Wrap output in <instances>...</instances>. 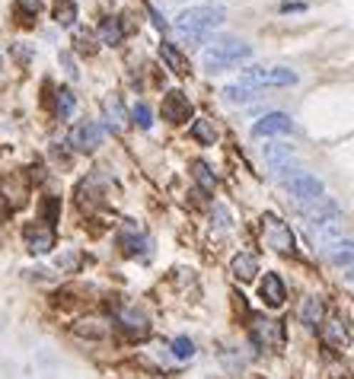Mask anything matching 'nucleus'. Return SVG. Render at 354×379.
<instances>
[{"label":"nucleus","instance_id":"obj_1","mask_svg":"<svg viewBox=\"0 0 354 379\" xmlns=\"http://www.w3.org/2000/svg\"><path fill=\"white\" fill-rule=\"evenodd\" d=\"M223 19H227V10H223L221 4H201V6H188L186 13H179L176 29H179L192 45H198L208 39V32L214 29V26L223 23Z\"/></svg>","mask_w":354,"mask_h":379},{"label":"nucleus","instance_id":"obj_2","mask_svg":"<svg viewBox=\"0 0 354 379\" xmlns=\"http://www.w3.org/2000/svg\"><path fill=\"white\" fill-rule=\"evenodd\" d=\"M246 58H253V48L243 42V39H214V45L204 48L201 64L208 67L211 74H217V71L240 67Z\"/></svg>","mask_w":354,"mask_h":379},{"label":"nucleus","instance_id":"obj_3","mask_svg":"<svg viewBox=\"0 0 354 379\" xmlns=\"http://www.w3.org/2000/svg\"><path fill=\"white\" fill-rule=\"evenodd\" d=\"M258 236H262V243L268 246V249H275L278 255H294V233H290V226L284 223L278 213H262L258 217Z\"/></svg>","mask_w":354,"mask_h":379},{"label":"nucleus","instance_id":"obj_4","mask_svg":"<svg viewBox=\"0 0 354 379\" xmlns=\"http://www.w3.org/2000/svg\"><path fill=\"white\" fill-rule=\"evenodd\" d=\"M249 335L258 348L268 350H281L284 348V322L281 319H268V315H256L249 322Z\"/></svg>","mask_w":354,"mask_h":379},{"label":"nucleus","instance_id":"obj_5","mask_svg":"<svg viewBox=\"0 0 354 379\" xmlns=\"http://www.w3.org/2000/svg\"><path fill=\"white\" fill-rule=\"evenodd\" d=\"M297 74L290 67H246L243 86H294Z\"/></svg>","mask_w":354,"mask_h":379},{"label":"nucleus","instance_id":"obj_6","mask_svg":"<svg viewBox=\"0 0 354 379\" xmlns=\"http://www.w3.org/2000/svg\"><path fill=\"white\" fill-rule=\"evenodd\" d=\"M288 191H290V198H294L300 208H306V204H313V201H319V198L325 195L323 182H319L313 172H294V176L288 178Z\"/></svg>","mask_w":354,"mask_h":379},{"label":"nucleus","instance_id":"obj_7","mask_svg":"<svg viewBox=\"0 0 354 379\" xmlns=\"http://www.w3.org/2000/svg\"><path fill=\"white\" fill-rule=\"evenodd\" d=\"M118 246H121V252L128 255V258H144V255H151V236H147V230L144 226H138L134 220H128V223H121V230H118Z\"/></svg>","mask_w":354,"mask_h":379},{"label":"nucleus","instance_id":"obj_8","mask_svg":"<svg viewBox=\"0 0 354 379\" xmlns=\"http://www.w3.org/2000/svg\"><path fill=\"white\" fill-rule=\"evenodd\" d=\"M319 335H323V344L329 350H348V344H351L348 315H329V319H323Z\"/></svg>","mask_w":354,"mask_h":379},{"label":"nucleus","instance_id":"obj_9","mask_svg":"<svg viewBox=\"0 0 354 379\" xmlns=\"http://www.w3.org/2000/svg\"><path fill=\"white\" fill-rule=\"evenodd\" d=\"M106 176L102 172H90V176L80 182V188H77V204H80V211H96L102 201H106Z\"/></svg>","mask_w":354,"mask_h":379},{"label":"nucleus","instance_id":"obj_10","mask_svg":"<svg viewBox=\"0 0 354 379\" xmlns=\"http://www.w3.org/2000/svg\"><path fill=\"white\" fill-rule=\"evenodd\" d=\"M67 143H71L77 153H93V150H99L102 143V125H96V121H77L71 131V137H67Z\"/></svg>","mask_w":354,"mask_h":379},{"label":"nucleus","instance_id":"obj_11","mask_svg":"<svg viewBox=\"0 0 354 379\" xmlns=\"http://www.w3.org/2000/svg\"><path fill=\"white\" fill-rule=\"evenodd\" d=\"M163 118H166L169 125H182V121L192 118V102H188V96L182 93V89H169V93L163 96Z\"/></svg>","mask_w":354,"mask_h":379},{"label":"nucleus","instance_id":"obj_12","mask_svg":"<svg viewBox=\"0 0 354 379\" xmlns=\"http://www.w3.org/2000/svg\"><path fill=\"white\" fill-rule=\"evenodd\" d=\"M262 156H265V166H268L271 176H284V172L294 176L297 166H294V153H290L288 143H265Z\"/></svg>","mask_w":354,"mask_h":379},{"label":"nucleus","instance_id":"obj_13","mask_svg":"<svg viewBox=\"0 0 354 379\" xmlns=\"http://www.w3.org/2000/svg\"><path fill=\"white\" fill-rule=\"evenodd\" d=\"M294 131V118L284 112H268L253 125V137H275V134H290Z\"/></svg>","mask_w":354,"mask_h":379},{"label":"nucleus","instance_id":"obj_14","mask_svg":"<svg viewBox=\"0 0 354 379\" xmlns=\"http://www.w3.org/2000/svg\"><path fill=\"white\" fill-rule=\"evenodd\" d=\"M26 249L32 255H45L54 249V226L49 223H29L26 226Z\"/></svg>","mask_w":354,"mask_h":379},{"label":"nucleus","instance_id":"obj_15","mask_svg":"<svg viewBox=\"0 0 354 379\" xmlns=\"http://www.w3.org/2000/svg\"><path fill=\"white\" fill-rule=\"evenodd\" d=\"M258 296H262V303H265V306H271V309L284 306V296H288L284 281L278 278V274H265L262 284H258Z\"/></svg>","mask_w":354,"mask_h":379},{"label":"nucleus","instance_id":"obj_16","mask_svg":"<svg viewBox=\"0 0 354 379\" xmlns=\"http://www.w3.org/2000/svg\"><path fill=\"white\" fill-rule=\"evenodd\" d=\"M323 319H325V300L319 293H310V296H303V303H300V322L306 328H319L323 325Z\"/></svg>","mask_w":354,"mask_h":379},{"label":"nucleus","instance_id":"obj_17","mask_svg":"<svg viewBox=\"0 0 354 379\" xmlns=\"http://www.w3.org/2000/svg\"><path fill=\"white\" fill-rule=\"evenodd\" d=\"M118 322H121V328H128V335H134V338H147V332H151L147 315L138 313V309H121Z\"/></svg>","mask_w":354,"mask_h":379},{"label":"nucleus","instance_id":"obj_18","mask_svg":"<svg viewBox=\"0 0 354 379\" xmlns=\"http://www.w3.org/2000/svg\"><path fill=\"white\" fill-rule=\"evenodd\" d=\"M99 42L102 45H121L125 42V23H121V16H106L99 23Z\"/></svg>","mask_w":354,"mask_h":379},{"label":"nucleus","instance_id":"obj_19","mask_svg":"<svg viewBox=\"0 0 354 379\" xmlns=\"http://www.w3.org/2000/svg\"><path fill=\"white\" fill-rule=\"evenodd\" d=\"M230 271H233L236 281L246 284V281H253L258 274V258H256V255H249V252H240L233 261H230Z\"/></svg>","mask_w":354,"mask_h":379},{"label":"nucleus","instance_id":"obj_20","mask_svg":"<svg viewBox=\"0 0 354 379\" xmlns=\"http://www.w3.org/2000/svg\"><path fill=\"white\" fill-rule=\"evenodd\" d=\"M160 58L166 61V67H169L173 74H179V77H182V74H188V61H186V54H182L173 42H160Z\"/></svg>","mask_w":354,"mask_h":379},{"label":"nucleus","instance_id":"obj_21","mask_svg":"<svg viewBox=\"0 0 354 379\" xmlns=\"http://www.w3.org/2000/svg\"><path fill=\"white\" fill-rule=\"evenodd\" d=\"M192 176H195V182H198V188L204 191V195H214V188H217V176H214V169H211L208 163L195 160V163H192Z\"/></svg>","mask_w":354,"mask_h":379},{"label":"nucleus","instance_id":"obj_22","mask_svg":"<svg viewBox=\"0 0 354 379\" xmlns=\"http://www.w3.org/2000/svg\"><path fill=\"white\" fill-rule=\"evenodd\" d=\"M188 134H192L198 143H204V147L217 143V128H214V121H211V118H195L192 128H188Z\"/></svg>","mask_w":354,"mask_h":379},{"label":"nucleus","instance_id":"obj_23","mask_svg":"<svg viewBox=\"0 0 354 379\" xmlns=\"http://www.w3.org/2000/svg\"><path fill=\"white\" fill-rule=\"evenodd\" d=\"M262 96V89H253V86H240V84H233V86H227L223 89V99L227 102H233V106H246V102H253Z\"/></svg>","mask_w":354,"mask_h":379},{"label":"nucleus","instance_id":"obj_24","mask_svg":"<svg viewBox=\"0 0 354 379\" xmlns=\"http://www.w3.org/2000/svg\"><path fill=\"white\" fill-rule=\"evenodd\" d=\"M54 23L58 26L77 23V4H74V0H54Z\"/></svg>","mask_w":354,"mask_h":379},{"label":"nucleus","instance_id":"obj_25","mask_svg":"<svg viewBox=\"0 0 354 379\" xmlns=\"http://www.w3.org/2000/svg\"><path fill=\"white\" fill-rule=\"evenodd\" d=\"M74 332L86 335V338H106L108 335V322H102V319H84V322H77V325H74Z\"/></svg>","mask_w":354,"mask_h":379},{"label":"nucleus","instance_id":"obj_26","mask_svg":"<svg viewBox=\"0 0 354 379\" xmlns=\"http://www.w3.org/2000/svg\"><path fill=\"white\" fill-rule=\"evenodd\" d=\"M74 106H77V99H74V93L67 86L58 89V99H54V108H58V118H71L74 115Z\"/></svg>","mask_w":354,"mask_h":379},{"label":"nucleus","instance_id":"obj_27","mask_svg":"<svg viewBox=\"0 0 354 379\" xmlns=\"http://www.w3.org/2000/svg\"><path fill=\"white\" fill-rule=\"evenodd\" d=\"M106 115H108V125H112L115 131H121V128L128 125V121H125V108H121L118 99H108L106 102Z\"/></svg>","mask_w":354,"mask_h":379},{"label":"nucleus","instance_id":"obj_28","mask_svg":"<svg viewBox=\"0 0 354 379\" xmlns=\"http://www.w3.org/2000/svg\"><path fill=\"white\" fill-rule=\"evenodd\" d=\"M131 121L138 128H153V112H151V106H147V102H138V106L131 108Z\"/></svg>","mask_w":354,"mask_h":379},{"label":"nucleus","instance_id":"obj_29","mask_svg":"<svg viewBox=\"0 0 354 379\" xmlns=\"http://www.w3.org/2000/svg\"><path fill=\"white\" fill-rule=\"evenodd\" d=\"M173 357H176V360H188V357H195V341H192V338H186V335L176 338V341H173Z\"/></svg>","mask_w":354,"mask_h":379},{"label":"nucleus","instance_id":"obj_30","mask_svg":"<svg viewBox=\"0 0 354 379\" xmlns=\"http://www.w3.org/2000/svg\"><path fill=\"white\" fill-rule=\"evenodd\" d=\"M74 48H77L80 54H96V36L93 32H77V39H74Z\"/></svg>","mask_w":354,"mask_h":379},{"label":"nucleus","instance_id":"obj_31","mask_svg":"<svg viewBox=\"0 0 354 379\" xmlns=\"http://www.w3.org/2000/svg\"><path fill=\"white\" fill-rule=\"evenodd\" d=\"M80 252H64V255H58V268L61 271H77L80 268Z\"/></svg>","mask_w":354,"mask_h":379},{"label":"nucleus","instance_id":"obj_32","mask_svg":"<svg viewBox=\"0 0 354 379\" xmlns=\"http://www.w3.org/2000/svg\"><path fill=\"white\" fill-rule=\"evenodd\" d=\"M58 213H61V201L54 195H49V198H45V223L54 226V223H58Z\"/></svg>","mask_w":354,"mask_h":379},{"label":"nucleus","instance_id":"obj_33","mask_svg":"<svg viewBox=\"0 0 354 379\" xmlns=\"http://www.w3.org/2000/svg\"><path fill=\"white\" fill-rule=\"evenodd\" d=\"M42 4L45 0H16V10L23 13V16H39V13H42Z\"/></svg>","mask_w":354,"mask_h":379},{"label":"nucleus","instance_id":"obj_34","mask_svg":"<svg viewBox=\"0 0 354 379\" xmlns=\"http://www.w3.org/2000/svg\"><path fill=\"white\" fill-rule=\"evenodd\" d=\"M214 213H217V226H221V230H227V226H230V213H227V208H221V204H217Z\"/></svg>","mask_w":354,"mask_h":379},{"label":"nucleus","instance_id":"obj_35","mask_svg":"<svg viewBox=\"0 0 354 379\" xmlns=\"http://www.w3.org/2000/svg\"><path fill=\"white\" fill-rule=\"evenodd\" d=\"M300 10H306L303 4H284L281 6V13H300Z\"/></svg>","mask_w":354,"mask_h":379},{"label":"nucleus","instance_id":"obj_36","mask_svg":"<svg viewBox=\"0 0 354 379\" xmlns=\"http://www.w3.org/2000/svg\"><path fill=\"white\" fill-rule=\"evenodd\" d=\"M64 67H67V74H71V77H77V67H74V61L67 58V54H64Z\"/></svg>","mask_w":354,"mask_h":379}]
</instances>
